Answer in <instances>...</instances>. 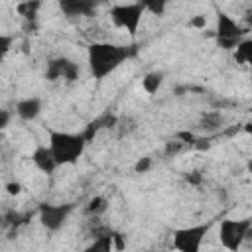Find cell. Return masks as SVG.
I'll list each match as a JSON object with an SVG mask.
<instances>
[{"label":"cell","instance_id":"6da1fadb","mask_svg":"<svg viewBox=\"0 0 252 252\" xmlns=\"http://www.w3.org/2000/svg\"><path fill=\"white\" fill-rule=\"evenodd\" d=\"M87 57H89L91 75L102 81L130 57V49L118 43H110V41H94L89 45Z\"/></svg>","mask_w":252,"mask_h":252},{"label":"cell","instance_id":"7a4b0ae2","mask_svg":"<svg viewBox=\"0 0 252 252\" xmlns=\"http://www.w3.org/2000/svg\"><path fill=\"white\" fill-rule=\"evenodd\" d=\"M85 138L81 134H71V132H59L51 130L49 132V144L47 148L53 154V159L57 165H71L77 163L79 158L85 152Z\"/></svg>","mask_w":252,"mask_h":252},{"label":"cell","instance_id":"3957f363","mask_svg":"<svg viewBox=\"0 0 252 252\" xmlns=\"http://www.w3.org/2000/svg\"><path fill=\"white\" fill-rule=\"evenodd\" d=\"M250 234V220L248 219H224L220 220V226H219V240L220 244L230 250V252H236L242 242L248 238Z\"/></svg>","mask_w":252,"mask_h":252},{"label":"cell","instance_id":"277c9868","mask_svg":"<svg viewBox=\"0 0 252 252\" xmlns=\"http://www.w3.org/2000/svg\"><path fill=\"white\" fill-rule=\"evenodd\" d=\"M144 14V4L142 2H132V4H116L110 8V20L116 28L126 30L130 35H136L140 22Z\"/></svg>","mask_w":252,"mask_h":252},{"label":"cell","instance_id":"5b68a950","mask_svg":"<svg viewBox=\"0 0 252 252\" xmlns=\"http://www.w3.org/2000/svg\"><path fill=\"white\" fill-rule=\"evenodd\" d=\"M209 232V224H193L173 232V248L177 252H199Z\"/></svg>","mask_w":252,"mask_h":252},{"label":"cell","instance_id":"8992f818","mask_svg":"<svg viewBox=\"0 0 252 252\" xmlns=\"http://www.w3.org/2000/svg\"><path fill=\"white\" fill-rule=\"evenodd\" d=\"M71 211H73V205H69V203H59V205L45 203L39 207V222L43 228L55 232L65 224Z\"/></svg>","mask_w":252,"mask_h":252},{"label":"cell","instance_id":"52a82bcc","mask_svg":"<svg viewBox=\"0 0 252 252\" xmlns=\"http://www.w3.org/2000/svg\"><path fill=\"white\" fill-rule=\"evenodd\" d=\"M242 28L236 24L234 18L228 14H219V28H217V39L219 45L224 49H232L242 41Z\"/></svg>","mask_w":252,"mask_h":252},{"label":"cell","instance_id":"ba28073f","mask_svg":"<svg viewBox=\"0 0 252 252\" xmlns=\"http://www.w3.org/2000/svg\"><path fill=\"white\" fill-rule=\"evenodd\" d=\"M47 79L57 81V79H65V81H75L79 77V65L73 63L67 57H57L53 61L47 63V71H45Z\"/></svg>","mask_w":252,"mask_h":252},{"label":"cell","instance_id":"9c48e42d","mask_svg":"<svg viewBox=\"0 0 252 252\" xmlns=\"http://www.w3.org/2000/svg\"><path fill=\"white\" fill-rule=\"evenodd\" d=\"M16 114H18L22 120H26V122L35 120V118L41 114V98H37V96H28V98L18 100V104H16Z\"/></svg>","mask_w":252,"mask_h":252},{"label":"cell","instance_id":"30bf717a","mask_svg":"<svg viewBox=\"0 0 252 252\" xmlns=\"http://www.w3.org/2000/svg\"><path fill=\"white\" fill-rule=\"evenodd\" d=\"M32 161L35 163V167L39 171H43L47 175H51L57 169V163L53 159V154H51V150L47 146H37L33 150V154H32Z\"/></svg>","mask_w":252,"mask_h":252},{"label":"cell","instance_id":"8fae6325","mask_svg":"<svg viewBox=\"0 0 252 252\" xmlns=\"http://www.w3.org/2000/svg\"><path fill=\"white\" fill-rule=\"evenodd\" d=\"M94 10V2L89 0H63L61 2V12L67 16H91Z\"/></svg>","mask_w":252,"mask_h":252},{"label":"cell","instance_id":"7c38bea8","mask_svg":"<svg viewBox=\"0 0 252 252\" xmlns=\"http://www.w3.org/2000/svg\"><path fill=\"white\" fill-rule=\"evenodd\" d=\"M112 124H116V116H112V114H102V116H98L96 120H93V122H89L87 124V128L83 130V138H85V142H89V140H93V136L100 130V128H104V126H112Z\"/></svg>","mask_w":252,"mask_h":252},{"label":"cell","instance_id":"4fadbf2b","mask_svg":"<svg viewBox=\"0 0 252 252\" xmlns=\"http://www.w3.org/2000/svg\"><path fill=\"white\" fill-rule=\"evenodd\" d=\"M85 252H112V232H96L94 240L85 248Z\"/></svg>","mask_w":252,"mask_h":252},{"label":"cell","instance_id":"5bb4252c","mask_svg":"<svg viewBox=\"0 0 252 252\" xmlns=\"http://www.w3.org/2000/svg\"><path fill=\"white\" fill-rule=\"evenodd\" d=\"M161 85H163V73L161 71H152V73L144 75V79H142V89L148 94H156L161 89Z\"/></svg>","mask_w":252,"mask_h":252},{"label":"cell","instance_id":"9a60e30c","mask_svg":"<svg viewBox=\"0 0 252 252\" xmlns=\"http://www.w3.org/2000/svg\"><path fill=\"white\" fill-rule=\"evenodd\" d=\"M199 126H201L203 130H207V132L220 128V126H222V116H220V112H217V110L205 112V114L201 116V120H199Z\"/></svg>","mask_w":252,"mask_h":252},{"label":"cell","instance_id":"2e32d148","mask_svg":"<svg viewBox=\"0 0 252 252\" xmlns=\"http://www.w3.org/2000/svg\"><path fill=\"white\" fill-rule=\"evenodd\" d=\"M106 207H108V201H106L104 197L96 195V197H93V199L87 203V213L98 217V215H102V213L106 211Z\"/></svg>","mask_w":252,"mask_h":252},{"label":"cell","instance_id":"e0dca14e","mask_svg":"<svg viewBox=\"0 0 252 252\" xmlns=\"http://www.w3.org/2000/svg\"><path fill=\"white\" fill-rule=\"evenodd\" d=\"M250 55H252V43L248 39H242L238 45H236V59L240 63H248L250 61Z\"/></svg>","mask_w":252,"mask_h":252},{"label":"cell","instance_id":"ac0fdd59","mask_svg":"<svg viewBox=\"0 0 252 252\" xmlns=\"http://www.w3.org/2000/svg\"><path fill=\"white\" fill-rule=\"evenodd\" d=\"M37 8H39V2H24V4L18 6V12H20L26 20H33Z\"/></svg>","mask_w":252,"mask_h":252},{"label":"cell","instance_id":"d6986e66","mask_svg":"<svg viewBox=\"0 0 252 252\" xmlns=\"http://www.w3.org/2000/svg\"><path fill=\"white\" fill-rule=\"evenodd\" d=\"M173 140L181 142L183 146H193V144L197 142V136H195L193 132H189V130H181V132H177V134L173 136Z\"/></svg>","mask_w":252,"mask_h":252},{"label":"cell","instance_id":"ffe728a7","mask_svg":"<svg viewBox=\"0 0 252 252\" xmlns=\"http://www.w3.org/2000/svg\"><path fill=\"white\" fill-rule=\"evenodd\" d=\"M12 35H4V33H0V61L8 55V51H10V47H12Z\"/></svg>","mask_w":252,"mask_h":252},{"label":"cell","instance_id":"44dd1931","mask_svg":"<svg viewBox=\"0 0 252 252\" xmlns=\"http://www.w3.org/2000/svg\"><path fill=\"white\" fill-rule=\"evenodd\" d=\"M144 10H150L152 14L161 16L163 10H165V4H163V2H146V4H144Z\"/></svg>","mask_w":252,"mask_h":252},{"label":"cell","instance_id":"7402d4cb","mask_svg":"<svg viewBox=\"0 0 252 252\" xmlns=\"http://www.w3.org/2000/svg\"><path fill=\"white\" fill-rule=\"evenodd\" d=\"M150 167H152V159H150V158H140V159L136 161V165H134V171H136V173H146Z\"/></svg>","mask_w":252,"mask_h":252},{"label":"cell","instance_id":"603a6c76","mask_svg":"<svg viewBox=\"0 0 252 252\" xmlns=\"http://www.w3.org/2000/svg\"><path fill=\"white\" fill-rule=\"evenodd\" d=\"M183 148H185V146H183L181 142L171 140V142H167V144H165V154H167V156H173V154H179Z\"/></svg>","mask_w":252,"mask_h":252},{"label":"cell","instance_id":"cb8c5ba5","mask_svg":"<svg viewBox=\"0 0 252 252\" xmlns=\"http://www.w3.org/2000/svg\"><path fill=\"white\" fill-rule=\"evenodd\" d=\"M124 246H126L124 238H122V236H120L118 232H112V250L120 252V250H124Z\"/></svg>","mask_w":252,"mask_h":252},{"label":"cell","instance_id":"d4e9b609","mask_svg":"<svg viewBox=\"0 0 252 252\" xmlns=\"http://www.w3.org/2000/svg\"><path fill=\"white\" fill-rule=\"evenodd\" d=\"M189 26L191 28H197V30H203L207 26V18L205 16H195V18L189 20Z\"/></svg>","mask_w":252,"mask_h":252},{"label":"cell","instance_id":"484cf974","mask_svg":"<svg viewBox=\"0 0 252 252\" xmlns=\"http://www.w3.org/2000/svg\"><path fill=\"white\" fill-rule=\"evenodd\" d=\"M6 193H8V195H20V193H22V183H18V181L6 183Z\"/></svg>","mask_w":252,"mask_h":252},{"label":"cell","instance_id":"4316f807","mask_svg":"<svg viewBox=\"0 0 252 252\" xmlns=\"http://www.w3.org/2000/svg\"><path fill=\"white\" fill-rule=\"evenodd\" d=\"M10 118H12V114H10L8 110H2V108H0V130H4V128L10 124Z\"/></svg>","mask_w":252,"mask_h":252},{"label":"cell","instance_id":"83f0119b","mask_svg":"<svg viewBox=\"0 0 252 252\" xmlns=\"http://www.w3.org/2000/svg\"><path fill=\"white\" fill-rule=\"evenodd\" d=\"M185 179H187L189 183H193V185H199V183H201V173H199V171H191L189 175H185Z\"/></svg>","mask_w":252,"mask_h":252},{"label":"cell","instance_id":"f1b7e54d","mask_svg":"<svg viewBox=\"0 0 252 252\" xmlns=\"http://www.w3.org/2000/svg\"><path fill=\"white\" fill-rule=\"evenodd\" d=\"M150 252H163V250H150Z\"/></svg>","mask_w":252,"mask_h":252}]
</instances>
